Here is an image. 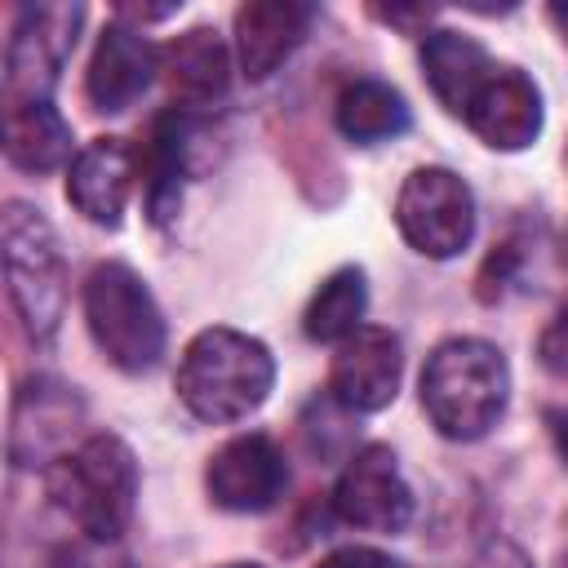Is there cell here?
<instances>
[{
  "label": "cell",
  "mask_w": 568,
  "mask_h": 568,
  "mask_svg": "<svg viewBox=\"0 0 568 568\" xmlns=\"http://www.w3.org/2000/svg\"><path fill=\"white\" fill-rule=\"evenodd\" d=\"M275 386L271 351L240 333V328H204L186 342L178 364V395L182 404L213 426L240 422L266 404Z\"/></svg>",
  "instance_id": "obj_1"
},
{
  "label": "cell",
  "mask_w": 568,
  "mask_h": 568,
  "mask_svg": "<svg viewBox=\"0 0 568 568\" xmlns=\"http://www.w3.org/2000/svg\"><path fill=\"white\" fill-rule=\"evenodd\" d=\"M510 395L506 355L479 337H448L426 355L422 408L448 439H479L497 426Z\"/></svg>",
  "instance_id": "obj_2"
},
{
  "label": "cell",
  "mask_w": 568,
  "mask_h": 568,
  "mask_svg": "<svg viewBox=\"0 0 568 568\" xmlns=\"http://www.w3.org/2000/svg\"><path fill=\"white\" fill-rule=\"evenodd\" d=\"M49 493L89 541L111 546L138 506L133 448L120 435H89L49 466Z\"/></svg>",
  "instance_id": "obj_3"
},
{
  "label": "cell",
  "mask_w": 568,
  "mask_h": 568,
  "mask_svg": "<svg viewBox=\"0 0 568 568\" xmlns=\"http://www.w3.org/2000/svg\"><path fill=\"white\" fill-rule=\"evenodd\" d=\"M0 271L31 337H53L67 311V257L49 217L22 200L0 209Z\"/></svg>",
  "instance_id": "obj_4"
},
{
  "label": "cell",
  "mask_w": 568,
  "mask_h": 568,
  "mask_svg": "<svg viewBox=\"0 0 568 568\" xmlns=\"http://www.w3.org/2000/svg\"><path fill=\"white\" fill-rule=\"evenodd\" d=\"M84 320L98 351L120 373H146L164 355V315L142 284V275L124 262H102L84 280Z\"/></svg>",
  "instance_id": "obj_5"
},
{
  "label": "cell",
  "mask_w": 568,
  "mask_h": 568,
  "mask_svg": "<svg viewBox=\"0 0 568 568\" xmlns=\"http://www.w3.org/2000/svg\"><path fill=\"white\" fill-rule=\"evenodd\" d=\"M399 235L426 257H457L475 235V195L453 169H413L395 195Z\"/></svg>",
  "instance_id": "obj_6"
},
{
  "label": "cell",
  "mask_w": 568,
  "mask_h": 568,
  "mask_svg": "<svg viewBox=\"0 0 568 568\" xmlns=\"http://www.w3.org/2000/svg\"><path fill=\"white\" fill-rule=\"evenodd\" d=\"M84 22L80 4H31L9 40V93L13 98H36L49 102V89L58 84L71 49H75V31Z\"/></svg>",
  "instance_id": "obj_7"
},
{
  "label": "cell",
  "mask_w": 568,
  "mask_h": 568,
  "mask_svg": "<svg viewBox=\"0 0 568 568\" xmlns=\"http://www.w3.org/2000/svg\"><path fill=\"white\" fill-rule=\"evenodd\" d=\"M333 510L368 532H399L413 519V493L399 475V462L390 448L368 444L359 448L333 488Z\"/></svg>",
  "instance_id": "obj_8"
},
{
  "label": "cell",
  "mask_w": 568,
  "mask_h": 568,
  "mask_svg": "<svg viewBox=\"0 0 568 568\" xmlns=\"http://www.w3.org/2000/svg\"><path fill=\"white\" fill-rule=\"evenodd\" d=\"M284 484H288L284 453L266 435H257V430L226 439L209 457V470H204V488H209L213 506L235 510V515L271 510L280 501Z\"/></svg>",
  "instance_id": "obj_9"
},
{
  "label": "cell",
  "mask_w": 568,
  "mask_h": 568,
  "mask_svg": "<svg viewBox=\"0 0 568 568\" xmlns=\"http://www.w3.org/2000/svg\"><path fill=\"white\" fill-rule=\"evenodd\" d=\"M399 337L377 324H359L351 337L337 342L328 364V390L351 413H377L399 390Z\"/></svg>",
  "instance_id": "obj_10"
},
{
  "label": "cell",
  "mask_w": 568,
  "mask_h": 568,
  "mask_svg": "<svg viewBox=\"0 0 568 568\" xmlns=\"http://www.w3.org/2000/svg\"><path fill=\"white\" fill-rule=\"evenodd\" d=\"M462 115L493 151H524L541 133V93L519 67H493Z\"/></svg>",
  "instance_id": "obj_11"
},
{
  "label": "cell",
  "mask_w": 568,
  "mask_h": 568,
  "mask_svg": "<svg viewBox=\"0 0 568 568\" xmlns=\"http://www.w3.org/2000/svg\"><path fill=\"white\" fill-rule=\"evenodd\" d=\"M138 182V151L124 138H93L75 151L67 173V200L98 226H120Z\"/></svg>",
  "instance_id": "obj_12"
},
{
  "label": "cell",
  "mask_w": 568,
  "mask_h": 568,
  "mask_svg": "<svg viewBox=\"0 0 568 568\" xmlns=\"http://www.w3.org/2000/svg\"><path fill=\"white\" fill-rule=\"evenodd\" d=\"M315 9L302 0H248L235 9V58L248 80H266L306 40Z\"/></svg>",
  "instance_id": "obj_13"
},
{
  "label": "cell",
  "mask_w": 568,
  "mask_h": 568,
  "mask_svg": "<svg viewBox=\"0 0 568 568\" xmlns=\"http://www.w3.org/2000/svg\"><path fill=\"white\" fill-rule=\"evenodd\" d=\"M151 80H155V49L142 40V31H133L120 18L106 22V31L93 44L89 75H84L89 102L98 111H124L146 93Z\"/></svg>",
  "instance_id": "obj_14"
},
{
  "label": "cell",
  "mask_w": 568,
  "mask_h": 568,
  "mask_svg": "<svg viewBox=\"0 0 568 568\" xmlns=\"http://www.w3.org/2000/svg\"><path fill=\"white\" fill-rule=\"evenodd\" d=\"M80 426V399L40 377L27 382L13 408V457L22 466H53L62 453H71V430Z\"/></svg>",
  "instance_id": "obj_15"
},
{
  "label": "cell",
  "mask_w": 568,
  "mask_h": 568,
  "mask_svg": "<svg viewBox=\"0 0 568 568\" xmlns=\"http://www.w3.org/2000/svg\"><path fill=\"white\" fill-rule=\"evenodd\" d=\"M0 151L27 173H53L71 160V124L58 106L9 93L0 102Z\"/></svg>",
  "instance_id": "obj_16"
},
{
  "label": "cell",
  "mask_w": 568,
  "mask_h": 568,
  "mask_svg": "<svg viewBox=\"0 0 568 568\" xmlns=\"http://www.w3.org/2000/svg\"><path fill=\"white\" fill-rule=\"evenodd\" d=\"M155 71H164V84L173 98L204 106L226 93L231 80V53L213 27H191L178 40H169L155 53Z\"/></svg>",
  "instance_id": "obj_17"
},
{
  "label": "cell",
  "mask_w": 568,
  "mask_h": 568,
  "mask_svg": "<svg viewBox=\"0 0 568 568\" xmlns=\"http://www.w3.org/2000/svg\"><path fill=\"white\" fill-rule=\"evenodd\" d=\"M422 71H426L430 93L444 102V111L462 115L466 102L475 98V89L488 80L493 58L484 53L479 40H470L462 31H430L422 40Z\"/></svg>",
  "instance_id": "obj_18"
},
{
  "label": "cell",
  "mask_w": 568,
  "mask_h": 568,
  "mask_svg": "<svg viewBox=\"0 0 568 568\" xmlns=\"http://www.w3.org/2000/svg\"><path fill=\"white\" fill-rule=\"evenodd\" d=\"M333 115H337L342 138H351L359 146L399 138L408 129V102H404V93L390 89V84H382V80H355V84H346Z\"/></svg>",
  "instance_id": "obj_19"
},
{
  "label": "cell",
  "mask_w": 568,
  "mask_h": 568,
  "mask_svg": "<svg viewBox=\"0 0 568 568\" xmlns=\"http://www.w3.org/2000/svg\"><path fill=\"white\" fill-rule=\"evenodd\" d=\"M364 302H368V288H364V271L359 266H337L320 288L315 297L306 302V315H302V328L311 342H342L359 328L364 320Z\"/></svg>",
  "instance_id": "obj_20"
},
{
  "label": "cell",
  "mask_w": 568,
  "mask_h": 568,
  "mask_svg": "<svg viewBox=\"0 0 568 568\" xmlns=\"http://www.w3.org/2000/svg\"><path fill=\"white\" fill-rule=\"evenodd\" d=\"M315 568H404V564L390 559L386 550H373V546H342V550L324 555Z\"/></svg>",
  "instance_id": "obj_21"
},
{
  "label": "cell",
  "mask_w": 568,
  "mask_h": 568,
  "mask_svg": "<svg viewBox=\"0 0 568 568\" xmlns=\"http://www.w3.org/2000/svg\"><path fill=\"white\" fill-rule=\"evenodd\" d=\"M49 568H129L120 555H106L102 541H89V546H67L53 555Z\"/></svg>",
  "instance_id": "obj_22"
},
{
  "label": "cell",
  "mask_w": 568,
  "mask_h": 568,
  "mask_svg": "<svg viewBox=\"0 0 568 568\" xmlns=\"http://www.w3.org/2000/svg\"><path fill=\"white\" fill-rule=\"evenodd\" d=\"M559 328H564V324L555 320V324H550V333H546V342H541V351H546V364H550L555 373H559V346H555V342H559Z\"/></svg>",
  "instance_id": "obj_23"
},
{
  "label": "cell",
  "mask_w": 568,
  "mask_h": 568,
  "mask_svg": "<svg viewBox=\"0 0 568 568\" xmlns=\"http://www.w3.org/2000/svg\"><path fill=\"white\" fill-rule=\"evenodd\" d=\"M226 568H262V564H226Z\"/></svg>",
  "instance_id": "obj_24"
}]
</instances>
